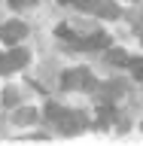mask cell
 <instances>
[{
    "label": "cell",
    "instance_id": "cell-2",
    "mask_svg": "<svg viewBox=\"0 0 143 146\" xmlns=\"http://www.w3.org/2000/svg\"><path fill=\"white\" fill-rule=\"evenodd\" d=\"M67 6H76L79 12H88V15L98 18H119V6L113 0H61Z\"/></svg>",
    "mask_w": 143,
    "mask_h": 146
},
{
    "label": "cell",
    "instance_id": "cell-9",
    "mask_svg": "<svg viewBox=\"0 0 143 146\" xmlns=\"http://www.w3.org/2000/svg\"><path fill=\"white\" fill-rule=\"evenodd\" d=\"M9 3H12L15 9H25V6H34L37 0H9Z\"/></svg>",
    "mask_w": 143,
    "mask_h": 146
},
{
    "label": "cell",
    "instance_id": "cell-1",
    "mask_svg": "<svg viewBox=\"0 0 143 146\" xmlns=\"http://www.w3.org/2000/svg\"><path fill=\"white\" fill-rule=\"evenodd\" d=\"M46 116L52 119L64 134H79L82 128H85V116H82V113H70V110L58 107V104H49V107H46Z\"/></svg>",
    "mask_w": 143,
    "mask_h": 146
},
{
    "label": "cell",
    "instance_id": "cell-7",
    "mask_svg": "<svg viewBox=\"0 0 143 146\" xmlns=\"http://www.w3.org/2000/svg\"><path fill=\"white\" fill-rule=\"evenodd\" d=\"M107 61L110 64H119V67H122V64L128 67V55L122 52V49H110V52H107Z\"/></svg>",
    "mask_w": 143,
    "mask_h": 146
},
{
    "label": "cell",
    "instance_id": "cell-5",
    "mask_svg": "<svg viewBox=\"0 0 143 146\" xmlns=\"http://www.w3.org/2000/svg\"><path fill=\"white\" fill-rule=\"evenodd\" d=\"M27 36V25H21V21H6V25H0V40L3 43H18V40H25Z\"/></svg>",
    "mask_w": 143,
    "mask_h": 146
},
{
    "label": "cell",
    "instance_id": "cell-6",
    "mask_svg": "<svg viewBox=\"0 0 143 146\" xmlns=\"http://www.w3.org/2000/svg\"><path fill=\"white\" fill-rule=\"evenodd\" d=\"M76 49H107L110 46V36L107 34H91V36H82V40H76Z\"/></svg>",
    "mask_w": 143,
    "mask_h": 146
},
{
    "label": "cell",
    "instance_id": "cell-3",
    "mask_svg": "<svg viewBox=\"0 0 143 146\" xmlns=\"http://www.w3.org/2000/svg\"><path fill=\"white\" fill-rule=\"evenodd\" d=\"M61 85L67 91H76V88H94V85H98V79H94V76H91V70H85V67H73V70H67L61 76Z\"/></svg>",
    "mask_w": 143,
    "mask_h": 146
},
{
    "label": "cell",
    "instance_id": "cell-10",
    "mask_svg": "<svg viewBox=\"0 0 143 146\" xmlns=\"http://www.w3.org/2000/svg\"><path fill=\"white\" fill-rule=\"evenodd\" d=\"M18 119H21V122H27V119H34V110H25V113H18Z\"/></svg>",
    "mask_w": 143,
    "mask_h": 146
},
{
    "label": "cell",
    "instance_id": "cell-4",
    "mask_svg": "<svg viewBox=\"0 0 143 146\" xmlns=\"http://www.w3.org/2000/svg\"><path fill=\"white\" fill-rule=\"evenodd\" d=\"M27 64V52H21V49H12V52L0 55V73H12V70H21Z\"/></svg>",
    "mask_w": 143,
    "mask_h": 146
},
{
    "label": "cell",
    "instance_id": "cell-8",
    "mask_svg": "<svg viewBox=\"0 0 143 146\" xmlns=\"http://www.w3.org/2000/svg\"><path fill=\"white\" fill-rule=\"evenodd\" d=\"M128 67H131V73L143 82V58H128Z\"/></svg>",
    "mask_w": 143,
    "mask_h": 146
}]
</instances>
